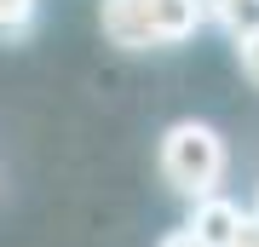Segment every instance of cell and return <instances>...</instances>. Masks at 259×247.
Masks as SVG:
<instances>
[{
    "label": "cell",
    "mask_w": 259,
    "mask_h": 247,
    "mask_svg": "<svg viewBox=\"0 0 259 247\" xmlns=\"http://www.w3.org/2000/svg\"><path fill=\"white\" fill-rule=\"evenodd\" d=\"M156 167H161L167 190L202 202V195H219L225 167H231V150H225L219 127H207V121H173V127L161 132Z\"/></svg>",
    "instance_id": "obj_1"
},
{
    "label": "cell",
    "mask_w": 259,
    "mask_h": 247,
    "mask_svg": "<svg viewBox=\"0 0 259 247\" xmlns=\"http://www.w3.org/2000/svg\"><path fill=\"white\" fill-rule=\"evenodd\" d=\"M98 23L104 35H110V46H121V52H150V6L144 0H98Z\"/></svg>",
    "instance_id": "obj_2"
},
{
    "label": "cell",
    "mask_w": 259,
    "mask_h": 247,
    "mask_svg": "<svg viewBox=\"0 0 259 247\" xmlns=\"http://www.w3.org/2000/svg\"><path fill=\"white\" fill-rule=\"evenodd\" d=\"M242 219H248V213H242L231 195H202L185 230H190V236L202 241V247H231V236L242 230Z\"/></svg>",
    "instance_id": "obj_3"
},
{
    "label": "cell",
    "mask_w": 259,
    "mask_h": 247,
    "mask_svg": "<svg viewBox=\"0 0 259 247\" xmlns=\"http://www.w3.org/2000/svg\"><path fill=\"white\" fill-rule=\"evenodd\" d=\"M150 6V40L156 46H179V40H190L196 29H202V0H144Z\"/></svg>",
    "instance_id": "obj_4"
},
{
    "label": "cell",
    "mask_w": 259,
    "mask_h": 247,
    "mask_svg": "<svg viewBox=\"0 0 259 247\" xmlns=\"http://www.w3.org/2000/svg\"><path fill=\"white\" fill-rule=\"evenodd\" d=\"M219 23L231 29V40L259 35V0H225V6H219Z\"/></svg>",
    "instance_id": "obj_5"
},
{
    "label": "cell",
    "mask_w": 259,
    "mask_h": 247,
    "mask_svg": "<svg viewBox=\"0 0 259 247\" xmlns=\"http://www.w3.org/2000/svg\"><path fill=\"white\" fill-rule=\"evenodd\" d=\"M29 23H35V0H0V40L29 35Z\"/></svg>",
    "instance_id": "obj_6"
},
{
    "label": "cell",
    "mask_w": 259,
    "mask_h": 247,
    "mask_svg": "<svg viewBox=\"0 0 259 247\" xmlns=\"http://www.w3.org/2000/svg\"><path fill=\"white\" fill-rule=\"evenodd\" d=\"M236 58H242V75L259 86V35H248V40H236Z\"/></svg>",
    "instance_id": "obj_7"
},
{
    "label": "cell",
    "mask_w": 259,
    "mask_h": 247,
    "mask_svg": "<svg viewBox=\"0 0 259 247\" xmlns=\"http://www.w3.org/2000/svg\"><path fill=\"white\" fill-rule=\"evenodd\" d=\"M231 247H259V219H253V213L242 219V230L231 236Z\"/></svg>",
    "instance_id": "obj_8"
},
{
    "label": "cell",
    "mask_w": 259,
    "mask_h": 247,
    "mask_svg": "<svg viewBox=\"0 0 259 247\" xmlns=\"http://www.w3.org/2000/svg\"><path fill=\"white\" fill-rule=\"evenodd\" d=\"M161 247H202V241H196L190 230H173V236H161Z\"/></svg>",
    "instance_id": "obj_9"
},
{
    "label": "cell",
    "mask_w": 259,
    "mask_h": 247,
    "mask_svg": "<svg viewBox=\"0 0 259 247\" xmlns=\"http://www.w3.org/2000/svg\"><path fill=\"white\" fill-rule=\"evenodd\" d=\"M219 6H225V0H202V12H207V18H219Z\"/></svg>",
    "instance_id": "obj_10"
},
{
    "label": "cell",
    "mask_w": 259,
    "mask_h": 247,
    "mask_svg": "<svg viewBox=\"0 0 259 247\" xmlns=\"http://www.w3.org/2000/svg\"><path fill=\"white\" fill-rule=\"evenodd\" d=\"M253 219H259V202H253Z\"/></svg>",
    "instance_id": "obj_11"
}]
</instances>
